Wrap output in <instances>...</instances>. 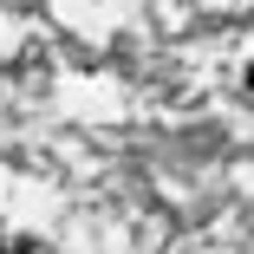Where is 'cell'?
<instances>
[{
  "mask_svg": "<svg viewBox=\"0 0 254 254\" xmlns=\"http://www.w3.org/2000/svg\"><path fill=\"white\" fill-rule=\"evenodd\" d=\"M0 254H39L33 241H0Z\"/></svg>",
  "mask_w": 254,
  "mask_h": 254,
  "instance_id": "obj_1",
  "label": "cell"
},
{
  "mask_svg": "<svg viewBox=\"0 0 254 254\" xmlns=\"http://www.w3.org/2000/svg\"><path fill=\"white\" fill-rule=\"evenodd\" d=\"M248 85H254V65H248Z\"/></svg>",
  "mask_w": 254,
  "mask_h": 254,
  "instance_id": "obj_2",
  "label": "cell"
}]
</instances>
